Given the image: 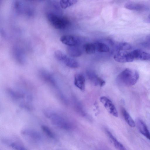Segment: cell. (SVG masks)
Here are the masks:
<instances>
[{
    "instance_id": "15",
    "label": "cell",
    "mask_w": 150,
    "mask_h": 150,
    "mask_svg": "<svg viewBox=\"0 0 150 150\" xmlns=\"http://www.w3.org/2000/svg\"><path fill=\"white\" fill-rule=\"evenodd\" d=\"M85 80L84 76L81 74H78L75 75L74 84L81 91L85 89Z\"/></svg>"
},
{
    "instance_id": "26",
    "label": "cell",
    "mask_w": 150,
    "mask_h": 150,
    "mask_svg": "<svg viewBox=\"0 0 150 150\" xmlns=\"http://www.w3.org/2000/svg\"><path fill=\"white\" fill-rule=\"evenodd\" d=\"M147 39L148 41L150 42V34L147 36Z\"/></svg>"
},
{
    "instance_id": "25",
    "label": "cell",
    "mask_w": 150,
    "mask_h": 150,
    "mask_svg": "<svg viewBox=\"0 0 150 150\" xmlns=\"http://www.w3.org/2000/svg\"><path fill=\"white\" fill-rule=\"evenodd\" d=\"M149 42H143L142 44V45L144 46L150 48V42L148 41Z\"/></svg>"
},
{
    "instance_id": "3",
    "label": "cell",
    "mask_w": 150,
    "mask_h": 150,
    "mask_svg": "<svg viewBox=\"0 0 150 150\" xmlns=\"http://www.w3.org/2000/svg\"><path fill=\"white\" fill-rule=\"evenodd\" d=\"M139 77V74L136 71L127 68L118 75L117 79L120 83L125 85L130 86L134 85Z\"/></svg>"
},
{
    "instance_id": "11",
    "label": "cell",
    "mask_w": 150,
    "mask_h": 150,
    "mask_svg": "<svg viewBox=\"0 0 150 150\" xmlns=\"http://www.w3.org/2000/svg\"><path fill=\"white\" fill-rule=\"evenodd\" d=\"M21 134L30 139L37 141L42 140V137L38 131L30 129H25L21 131Z\"/></svg>"
},
{
    "instance_id": "20",
    "label": "cell",
    "mask_w": 150,
    "mask_h": 150,
    "mask_svg": "<svg viewBox=\"0 0 150 150\" xmlns=\"http://www.w3.org/2000/svg\"><path fill=\"white\" fill-rule=\"evenodd\" d=\"M122 112L124 119L129 125L131 127H134L135 126V122L127 111L125 109L123 108Z\"/></svg>"
},
{
    "instance_id": "13",
    "label": "cell",
    "mask_w": 150,
    "mask_h": 150,
    "mask_svg": "<svg viewBox=\"0 0 150 150\" xmlns=\"http://www.w3.org/2000/svg\"><path fill=\"white\" fill-rule=\"evenodd\" d=\"M134 59L141 60H150V54L139 49H136L131 52Z\"/></svg>"
},
{
    "instance_id": "8",
    "label": "cell",
    "mask_w": 150,
    "mask_h": 150,
    "mask_svg": "<svg viewBox=\"0 0 150 150\" xmlns=\"http://www.w3.org/2000/svg\"><path fill=\"white\" fill-rule=\"evenodd\" d=\"M114 59L116 62L120 63L131 62L134 60L131 52L126 51H117L114 55Z\"/></svg>"
},
{
    "instance_id": "17",
    "label": "cell",
    "mask_w": 150,
    "mask_h": 150,
    "mask_svg": "<svg viewBox=\"0 0 150 150\" xmlns=\"http://www.w3.org/2000/svg\"><path fill=\"white\" fill-rule=\"evenodd\" d=\"M67 54L72 57H78L82 54L81 50L76 46H68L67 49Z\"/></svg>"
},
{
    "instance_id": "2",
    "label": "cell",
    "mask_w": 150,
    "mask_h": 150,
    "mask_svg": "<svg viewBox=\"0 0 150 150\" xmlns=\"http://www.w3.org/2000/svg\"><path fill=\"white\" fill-rule=\"evenodd\" d=\"M45 117L49 119L52 124L57 127L66 131L73 129V124L64 117L51 110H45L43 111Z\"/></svg>"
},
{
    "instance_id": "10",
    "label": "cell",
    "mask_w": 150,
    "mask_h": 150,
    "mask_svg": "<svg viewBox=\"0 0 150 150\" xmlns=\"http://www.w3.org/2000/svg\"><path fill=\"white\" fill-rule=\"evenodd\" d=\"M124 6L127 9L137 11L147 10L150 8V5L147 4L132 1L126 3Z\"/></svg>"
},
{
    "instance_id": "6",
    "label": "cell",
    "mask_w": 150,
    "mask_h": 150,
    "mask_svg": "<svg viewBox=\"0 0 150 150\" xmlns=\"http://www.w3.org/2000/svg\"><path fill=\"white\" fill-rule=\"evenodd\" d=\"M54 56L57 60L63 63L69 67L75 68L79 66V64L76 60L68 57L60 50L55 51L54 52Z\"/></svg>"
},
{
    "instance_id": "1",
    "label": "cell",
    "mask_w": 150,
    "mask_h": 150,
    "mask_svg": "<svg viewBox=\"0 0 150 150\" xmlns=\"http://www.w3.org/2000/svg\"><path fill=\"white\" fill-rule=\"evenodd\" d=\"M7 91L11 98L19 103L21 107L28 110L32 108V97L30 93L21 89L16 90L10 88L8 89Z\"/></svg>"
},
{
    "instance_id": "16",
    "label": "cell",
    "mask_w": 150,
    "mask_h": 150,
    "mask_svg": "<svg viewBox=\"0 0 150 150\" xmlns=\"http://www.w3.org/2000/svg\"><path fill=\"white\" fill-rule=\"evenodd\" d=\"M106 131L108 137L112 140L117 149L118 150H127L124 146L117 140L109 131L106 130Z\"/></svg>"
},
{
    "instance_id": "5",
    "label": "cell",
    "mask_w": 150,
    "mask_h": 150,
    "mask_svg": "<svg viewBox=\"0 0 150 150\" xmlns=\"http://www.w3.org/2000/svg\"><path fill=\"white\" fill-rule=\"evenodd\" d=\"M39 74L43 80L57 91L60 98L62 96L59 89L55 78L52 74L47 70L44 69L40 70L39 71Z\"/></svg>"
},
{
    "instance_id": "9",
    "label": "cell",
    "mask_w": 150,
    "mask_h": 150,
    "mask_svg": "<svg viewBox=\"0 0 150 150\" xmlns=\"http://www.w3.org/2000/svg\"><path fill=\"white\" fill-rule=\"evenodd\" d=\"M100 101L110 114L115 117H118V112L116 109L109 98L105 96H103L100 98Z\"/></svg>"
},
{
    "instance_id": "18",
    "label": "cell",
    "mask_w": 150,
    "mask_h": 150,
    "mask_svg": "<svg viewBox=\"0 0 150 150\" xmlns=\"http://www.w3.org/2000/svg\"><path fill=\"white\" fill-rule=\"evenodd\" d=\"M4 142L15 150H28L24 146L16 142L5 140Z\"/></svg>"
},
{
    "instance_id": "19",
    "label": "cell",
    "mask_w": 150,
    "mask_h": 150,
    "mask_svg": "<svg viewBox=\"0 0 150 150\" xmlns=\"http://www.w3.org/2000/svg\"><path fill=\"white\" fill-rule=\"evenodd\" d=\"M96 50L100 52H108L110 50L109 47L106 44L101 42H97L95 44Z\"/></svg>"
},
{
    "instance_id": "7",
    "label": "cell",
    "mask_w": 150,
    "mask_h": 150,
    "mask_svg": "<svg viewBox=\"0 0 150 150\" xmlns=\"http://www.w3.org/2000/svg\"><path fill=\"white\" fill-rule=\"evenodd\" d=\"M60 40L63 44L68 46H77L81 42V40L79 37L71 35L62 36Z\"/></svg>"
},
{
    "instance_id": "21",
    "label": "cell",
    "mask_w": 150,
    "mask_h": 150,
    "mask_svg": "<svg viewBox=\"0 0 150 150\" xmlns=\"http://www.w3.org/2000/svg\"><path fill=\"white\" fill-rule=\"evenodd\" d=\"M116 48L117 51H127L132 48V46L129 43L125 42H121L116 45Z\"/></svg>"
},
{
    "instance_id": "24",
    "label": "cell",
    "mask_w": 150,
    "mask_h": 150,
    "mask_svg": "<svg viewBox=\"0 0 150 150\" xmlns=\"http://www.w3.org/2000/svg\"><path fill=\"white\" fill-rule=\"evenodd\" d=\"M41 128L43 132L49 138L52 139H55L56 136L53 131L47 126L42 125Z\"/></svg>"
},
{
    "instance_id": "27",
    "label": "cell",
    "mask_w": 150,
    "mask_h": 150,
    "mask_svg": "<svg viewBox=\"0 0 150 150\" xmlns=\"http://www.w3.org/2000/svg\"><path fill=\"white\" fill-rule=\"evenodd\" d=\"M149 17L150 19V14H149Z\"/></svg>"
},
{
    "instance_id": "4",
    "label": "cell",
    "mask_w": 150,
    "mask_h": 150,
    "mask_svg": "<svg viewBox=\"0 0 150 150\" xmlns=\"http://www.w3.org/2000/svg\"><path fill=\"white\" fill-rule=\"evenodd\" d=\"M48 21L54 28L57 29H64L69 23L68 20L54 13L48 11L46 14Z\"/></svg>"
},
{
    "instance_id": "23",
    "label": "cell",
    "mask_w": 150,
    "mask_h": 150,
    "mask_svg": "<svg viewBox=\"0 0 150 150\" xmlns=\"http://www.w3.org/2000/svg\"><path fill=\"white\" fill-rule=\"evenodd\" d=\"M77 2L76 0H62L60 1L59 4L63 8H66L75 4Z\"/></svg>"
},
{
    "instance_id": "22",
    "label": "cell",
    "mask_w": 150,
    "mask_h": 150,
    "mask_svg": "<svg viewBox=\"0 0 150 150\" xmlns=\"http://www.w3.org/2000/svg\"><path fill=\"white\" fill-rule=\"evenodd\" d=\"M83 49L85 52L88 54L94 53L96 50L95 44L91 43H87L84 44Z\"/></svg>"
},
{
    "instance_id": "12",
    "label": "cell",
    "mask_w": 150,
    "mask_h": 150,
    "mask_svg": "<svg viewBox=\"0 0 150 150\" xmlns=\"http://www.w3.org/2000/svg\"><path fill=\"white\" fill-rule=\"evenodd\" d=\"M86 74L88 79L95 86L102 87L105 85V81L98 76L93 71H87Z\"/></svg>"
},
{
    "instance_id": "14",
    "label": "cell",
    "mask_w": 150,
    "mask_h": 150,
    "mask_svg": "<svg viewBox=\"0 0 150 150\" xmlns=\"http://www.w3.org/2000/svg\"><path fill=\"white\" fill-rule=\"evenodd\" d=\"M136 124L139 132L150 140V133L145 123L142 120L139 119L137 121Z\"/></svg>"
}]
</instances>
